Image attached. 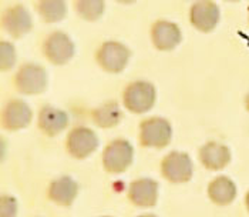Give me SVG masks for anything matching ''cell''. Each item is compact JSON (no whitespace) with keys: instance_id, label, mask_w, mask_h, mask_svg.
Wrapping results in <instances>:
<instances>
[{"instance_id":"cell-1","label":"cell","mask_w":249,"mask_h":217,"mask_svg":"<svg viewBox=\"0 0 249 217\" xmlns=\"http://www.w3.org/2000/svg\"><path fill=\"white\" fill-rule=\"evenodd\" d=\"M155 96H157V92L153 83L137 80V81L130 83L124 89L123 101H124V106L130 112H133L135 115H141L153 109Z\"/></svg>"},{"instance_id":"cell-2","label":"cell","mask_w":249,"mask_h":217,"mask_svg":"<svg viewBox=\"0 0 249 217\" xmlns=\"http://www.w3.org/2000/svg\"><path fill=\"white\" fill-rule=\"evenodd\" d=\"M134 158V149L130 141L117 138L111 141L103 153V166L111 175H120L125 172Z\"/></svg>"},{"instance_id":"cell-3","label":"cell","mask_w":249,"mask_h":217,"mask_svg":"<svg viewBox=\"0 0 249 217\" xmlns=\"http://www.w3.org/2000/svg\"><path fill=\"white\" fill-rule=\"evenodd\" d=\"M171 138H173V129L170 121L165 118H147L140 126V141L145 147L164 149L170 144Z\"/></svg>"},{"instance_id":"cell-4","label":"cell","mask_w":249,"mask_h":217,"mask_svg":"<svg viewBox=\"0 0 249 217\" xmlns=\"http://www.w3.org/2000/svg\"><path fill=\"white\" fill-rule=\"evenodd\" d=\"M131 58L130 49L120 41H104L97 50V61L108 73H121Z\"/></svg>"},{"instance_id":"cell-5","label":"cell","mask_w":249,"mask_h":217,"mask_svg":"<svg viewBox=\"0 0 249 217\" xmlns=\"http://www.w3.org/2000/svg\"><path fill=\"white\" fill-rule=\"evenodd\" d=\"M15 83L23 95H40L47 87V73L37 63H24L16 73Z\"/></svg>"},{"instance_id":"cell-6","label":"cell","mask_w":249,"mask_h":217,"mask_svg":"<svg viewBox=\"0 0 249 217\" xmlns=\"http://www.w3.org/2000/svg\"><path fill=\"white\" fill-rule=\"evenodd\" d=\"M192 161L187 153L171 152L167 155L161 163V173L162 176L174 184L187 183L192 178Z\"/></svg>"},{"instance_id":"cell-7","label":"cell","mask_w":249,"mask_h":217,"mask_svg":"<svg viewBox=\"0 0 249 217\" xmlns=\"http://www.w3.org/2000/svg\"><path fill=\"white\" fill-rule=\"evenodd\" d=\"M43 53L53 64H66L74 56V43L64 32L50 33L43 43Z\"/></svg>"},{"instance_id":"cell-8","label":"cell","mask_w":249,"mask_h":217,"mask_svg":"<svg viewBox=\"0 0 249 217\" xmlns=\"http://www.w3.org/2000/svg\"><path fill=\"white\" fill-rule=\"evenodd\" d=\"M98 147L97 135L89 127H76L67 138V150L77 160L89 158Z\"/></svg>"},{"instance_id":"cell-9","label":"cell","mask_w":249,"mask_h":217,"mask_svg":"<svg viewBox=\"0 0 249 217\" xmlns=\"http://www.w3.org/2000/svg\"><path fill=\"white\" fill-rule=\"evenodd\" d=\"M33 112L26 101L19 99L9 100L1 113L3 127L9 132H16L30 124Z\"/></svg>"},{"instance_id":"cell-10","label":"cell","mask_w":249,"mask_h":217,"mask_svg":"<svg viewBox=\"0 0 249 217\" xmlns=\"http://www.w3.org/2000/svg\"><path fill=\"white\" fill-rule=\"evenodd\" d=\"M1 24H3V29L10 36L19 39V38H23L24 35H27L32 30L33 20H32L29 10L24 6L16 4L13 7H9L3 13Z\"/></svg>"},{"instance_id":"cell-11","label":"cell","mask_w":249,"mask_h":217,"mask_svg":"<svg viewBox=\"0 0 249 217\" xmlns=\"http://www.w3.org/2000/svg\"><path fill=\"white\" fill-rule=\"evenodd\" d=\"M190 21L201 32H211L219 21V7L212 0H198L190 10Z\"/></svg>"},{"instance_id":"cell-12","label":"cell","mask_w":249,"mask_h":217,"mask_svg":"<svg viewBox=\"0 0 249 217\" xmlns=\"http://www.w3.org/2000/svg\"><path fill=\"white\" fill-rule=\"evenodd\" d=\"M151 39L158 50L170 52L179 44L182 36L175 23L168 20H157L151 27Z\"/></svg>"},{"instance_id":"cell-13","label":"cell","mask_w":249,"mask_h":217,"mask_svg":"<svg viewBox=\"0 0 249 217\" xmlns=\"http://www.w3.org/2000/svg\"><path fill=\"white\" fill-rule=\"evenodd\" d=\"M128 197L141 209H151L158 200V183L153 178H138L130 184Z\"/></svg>"},{"instance_id":"cell-14","label":"cell","mask_w":249,"mask_h":217,"mask_svg":"<svg viewBox=\"0 0 249 217\" xmlns=\"http://www.w3.org/2000/svg\"><path fill=\"white\" fill-rule=\"evenodd\" d=\"M69 126V115L64 110H60L53 106H44L38 115V127L40 130L53 138L60 135Z\"/></svg>"},{"instance_id":"cell-15","label":"cell","mask_w":249,"mask_h":217,"mask_svg":"<svg viewBox=\"0 0 249 217\" xmlns=\"http://www.w3.org/2000/svg\"><path fill=\"white\" fill-rule=\"evenodd\" d=\"M199 160L208 170H222L231 161L230 149L221 143L210 141L199 150Z\"/></svg>"},{"instance_id":"cell-16","label":"cell","mask_w":249,"mask_h":217,"mask_svg":"<svg viewBox=\"0 0 249 217\" xmlns=\"http://www.w3.org/2000/svg\"><path fill=\"white\" fill-rule=\"evenodd\" d=\"M78 186L69 176H63L52 181L49 187V197L52 201L57 203L63 207H70L77 197Z\"/></svg>"},{"instance_id":"cell-17","label":"cell","mask_w":249,"mask_h":217,"mask_svg":"<svg viewBox=\"0 0 249 217\" xmlns=\"http://www.w3.org/2000/svg\"><path fill=\"white\" fill-rule=\"evenodd\" d=\"M208 196L218 206H228L236 197V186L230 178L219 176L210 183Z\"/></svg>"},{"instance_id":"cell-18","label":"cell","mask_w":249,"mask_h":217,"mask_svg":"<svg viewBox=\"0 0 249 217\" xmlns=\"http://www.w3.org/2000/svg\"><path fill=\"white\" fill-rule=\"evenodd\" d=\"M91 116H93V120L98 127L111 129V127H115L123 120L124 115H123L117 101H107V103H104V104L94 109Z\"/></svg>"},{"instance_id":"cell-19","label":"cell","mask_w":249,"mask_h":217,"mask_svg":"<svg viewBox=\"0 0 249 217\" xmlns=\"http://www.w3.org/2000/svg\"><path fill=\"white\" fill-rule=\"evenodd\" d=\"M37 10L41 19L47 23H57L67 15L66 0H38Z\"/></svg>"},{"instance_id":"cell-20","label":"cell","mask_w":249,"mask_h":217,"mask_svg":"<svg viewBox=\"0 0 249 217\" xmlns=\"http://www.w3.org/2000/svg\"><path fill=\"white\" fill-rule=\"evenodd\" d=\"M104 0H76V12L80 18L89 21L100 19L104 13Z\"/></svg>"},{"instance_id":"cell-21","label":"cell","mask_w":249,"mask_h":217,"mask_svg":"<svg viewBox=\"0 0 249 217\" xmlns=\"http://www.w3.org/2000/svg\"><path fill=\"white\" fill-rule=\"evenodd\" d=\"M16 49L12 43L3 40L0 43V64H1V70L6 72V70H10L15 63H16Z\"/></svg>"},{"instance_id":"cell-22","label":"cell","mask_w":249,"mask_h":217,"mask_svg":"<svg viewBox=\"0 0 249 217\" xmlns=\"http://www.w3.org/2000/svg\"><path fill=\"white\" fill-rule=\"evenodd\" d=\"M1 216L3 217H12L16 216V212H18V203L16 200L10 196H1Z\"/></svg>"},{"instance_id":"cell-23","label":"cell","mask_w":249,"mask_h":217,"mask_svg":"<svg viewBox=\"0 0 249 217\" xmlns=\"http://www.w3.org/2000/svg\"><path fill=\"white\" fill-rule=\"evenodd\" d=\"M115 1H118L121 4H131V3H134L135 0H115Z\"/></svg>"},{"instance_id":"cell-24","label":"cell","mask_w":249,"mask_h":217,"mask_svg":"<svg viewBox=\"0 0 249 217\" xmlns=\"http://www.w3.org/2000/svg\"><path fill=\"white\" fill-rule=\"evenodd\" d=\"M245 203H247V209H248L249 212V192L248 195H247V197H245Z\"/></svg>"},{"instance_id":"cell-25","label":"cell","mask_w":249,"mask_h":217,"mask_svg":"<svg viewBox=\"0 0 249 217\" xmlns=\"http://www.w3.org/2000/svg\"><path fill=\"white\" fill-rule=\"evenodd\" d=\"M245 103H247V109L249 110V95L247 96V100H245Z\"/></svg>"},{"instance_id":"cell-26","label":"cell","mask_w":249,"mask_h":217,"mask_svg":"<svg viewBox=\"0 0 249 217\" xmlns=\"http://www.w3.org/2000/svg\"><path fill=\"white\" fill-rule=\"evenodd\" d=\"M230 1H238V0H230Z\"/></svg>"}]
</instances>
